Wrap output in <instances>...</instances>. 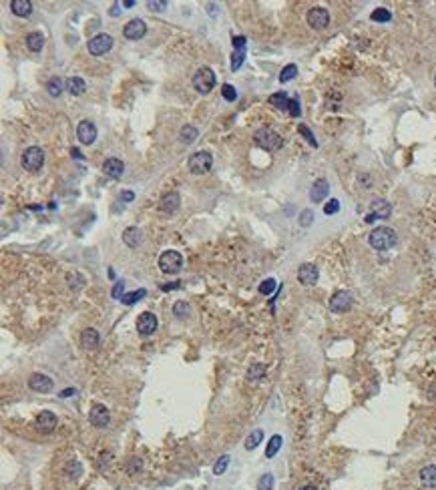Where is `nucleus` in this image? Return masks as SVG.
I'll list each match as a JSON object with an SVG mask.
<instances>
[{
    "label": "nucleus",
    "instance_id": "1",
    "mask_svg": "<svg viewBox=\"0 0 436 490\" xmlns=\"http://www.w3.org/2000/svg\"><path fill=\"white\" fill-rule=\"evenodd\" d=\"M398 241L394 229L390 227H376L368 237V243L376 249V251H386L390 247H394Z\"/></svg>",
    "mask_w": 436,
    "mask_h": 490
},
{
    "label": "nucleus",
    "instance_id": "2",
    "mask_svg": "<svg viewBox=\"0 0 436 490\" xmlns=\"http://www.w3.org/2000/svg\"><path fill=\"white\" fill-rule=\"evenodd\" d=\"M253 141L258 147H262L264 151H277L284 147V139L279 137V133H275L273 129L269 127H262L258 129L255 135H253Z\"/></svg>",
    "mask_w": 436,
    "mask_h": 490
},
{
    "label": "nucleus",
    "instance_id": "3",
    "mask_svg": "<svg viewBox=\"0 0 436 490\" xmlns=\"http://www.w3.org/2000/svg\"><path fill=\"white\" fill-rule=\"evenodd\" d=\"M193 89L197 91V93H201V95H207L213 87H215V72H213V68H209V66H201V68H197L195 70V74H193Z\"/></svg>",
    "mask_w": 436,
    "mask_h": 490
},
{
    "label": "nucleus",
    "instance_id": "4",
    "mask_svg": "<svg viewBox=\"0 0 436 490\" xmlns=\"http://www.w3.org/2000/svg\"><path fill=\"white\" fill-rule=\"evenodd\" d=\"M159 269L167 275H175L183 269V257L179 251L175 249H169V251H163L161 257H159Z\"/></svg>",
    "mask_w": 436,
    "mask_h": 490
},
{
    "label": "nucleus",
    "instance_id": "5",
    "mask_svg": "<svg viewBox=\"0 0 436 490\" xmlns=\"http://www.w3.org/2000/svg\"><path fill=\"white\" fill-rule=\"evenodd\" d=\"M211 165H213V157H211L209 151H197V153H193V155L189 157V161H187V167H189V171H191L193 175L207 173V171L211 169Z\"/></svg>",
    "mask_w": 436,
    "mask_h": 490
},
{
    "label": "nucleus",
    "instance_id": "6",
    "mask_svg": "<svg viewBox=\"0 0 436 490\" xmlns=\"http://www.w3.org/2000/svg\"><path fill=\"white\" fill-rule=\"evenodd\" d=\"M42 163H44V153H42L40 147H29V149H24V153H22V157H20L22 169H27V171H38V169L42 167Z\"/></svg>",
    "mask_w": 436,
    "mask_h": 490
},
{
    "label": "nucleus",
    "instance_id": "7",
    "mask_svg": "<svg viewBox=\"0 0 436 490\" xmlns=\"http://www.w3.org/2000/svg\"><path fill=\"white\" fill-rule=\"evenodd\" d=\"M305 20L314 31H324L330 24V12L324 6H314V8L307 10Z\"/></svg>",
    "mask_w": 436,
    "mask_h": 490
},
{
    "label": "nucleus",
    "instance_id": "8",
    "mask_svg": "<svg viewBox=\"0 0 436 490\" xmlns=\"http://www.w3.org/2000/svg\"><path fill=\"white\" fill-rule=\"evenodd\" d=\"M87 48H89V53H91L93 57H101V55L109 53V50L113 48V36L107 33L95 34V36L89 40Z\"/></svg>",
    "mask_w": 436,
    "mask_h": 490
},
{
    "label": "nucleus",
    "instance_id": "9",
    "mask_svg": "<svg viewBox=\"0 0 436 490\" xmlns=\"http://www.w3.org/2000/svg\"><path fill=\"white\" fill-rule=\"evenodd\" d=\"M390 213H392V207H390L388 201L374 199L372 205H370V213L366 215V223H372L376 219H386V217H390Z\"/></svg>",
    "mask_w": 436,
    "mask_h": 490
},
{
    "label": "nucleus",
    "instance_id": "10",
    "mask_svg": "<svg viewBox=\"0 0 436 490\" xmlns=\"http://www.w3.org/2000/svg\"><path fill=\"white\" fill-rule=\"evenodd\" d=\"M89 420L95 428H107L111 422V414L107 410V406L102 404H93L91 406V412H89Z\"/></svg>",
    "mask_w": 436,
    "mask_h": 490
},
{
    "label": "nucleus",
    "instance_id": "11",
    "mask_svg": "<svg viewBox=\"0 0 436 490\" xmlns=\"http://www.w3.org/2000/svg\"><path fill=\"white\" fill-rule=\"evenodd\" d=\"M57 416L53 414V412H48V410H42L36 418H34V428L38 430V432H42V434H48V432H53L55 428H57Z\"/></svg>",
    "mask_w": 436,
    "mask_h": 490
},
{
    "label": "nucleus",
    "instance_id": "12",
    "mask_svg": "<svg viewBox=\"0 0 436 490\" xmlns=\"http://www.w3.org/2000/svg\"><path fill=\"white\" fill-rule=\"evenodd\" d=\"M76 137L83 145H93L97 141V127L91 121H81L76 127Z\"/></svg>",
    "mask_w": 436,
    "mask_h": 490
},
{
    "label": "nucleus",
    "instance_id": "13",
    "mask_svg": "<svg viewBox=\"0 0 436 490\" xmlns=\"http://www.w3.org/2000/svg\"><path fill=\"white\" fill-rule=\"evenodd\" d=\"M145 33H147V24H145V20H141V18L129 20V22L125 24V29H123L125 38H129V40H139V38L145 36Z\"/></svg>",
    "mask_w": 436,
    "mask_h": 490
},
{
    "label": "nucleus",
    "instance_id": "14",
    "mask_svg": "<svg viewBox=\"0 0 436 490\" xmlns=\"http://www.w3.org/2000/svg\"><path fill=\"white\" fill-rule=\"evenodd\" d=\"M155 329H157V318H155V314L143 312V314L139 316V320H137V331H139L141 336H151Z\"/></svg>",
    "mask_w": 436,
    "mask_h": 490
},
{
    "label": "nucleus",
    "instance_id": "15",
    "mask_svg": "<svg viewBox=\"0 0 436 490\" xmlns=\"http://www.w3.org/2000/svg\"><path fill=\"white\" fill-rule=\"evenodd\" d=\"M53 380L48 378V376H44V374H33L31 378H29V388L33 390V392H38V394H48L50 390H53Z\"/></svg>",
    "mask_w": 436,
    "mask_h": 490
},
{
    "label": "nucleus",
    "instance_id": "16",
    "mask_svg": "<svg viewBox=\"0 0 436 490\" xmlns=\"http://www.w3.org/2000/svg\"><path fill=\"white\" fill-rule=\"evenodd\" d=\"M350 305H352V295H350V292H344V290L336 292V294L332 295V299H330V310L336 312V314L346 312Z\"/></svg>",
    "mask_w": 436,
    "mask_h": 490
},
{
    "label": "nucleus",
    "instance_id": "17",
    "mask_svg": "<svg viewBox=\"0 0 436 490\" xmlns=\"http://www.w3.org/2000/svg\"><path fill=\"white\" fill-rule=\"evenodd\" d=\"M318 277H320V271H318V267H316L314 263H303V265H300V269H298V279L302 281L303 286H314V283L318 281Z\"/></svg>",
    "mask_w": 436,
    "mask_h": 490
},
{
    "label": "nucleus",
    "instance_id": "18",
    "mask_svg": "<svg viewBox=\"0 0 436 490\" xmlns=\"http://www.w3.org/2000/svg\"><path fill=\"white\" fill-rule=\"evenodd\" d=\"M99 344H101V338H99V331H97V329H93V327L83 329V333H81V346H83L85 350H97Z\"/></svg>",
    "mask_w": 436,
    "mask_h": 490
},
{
    "label": "nucleus",
    "instance_id": "19",
    "mask_svg": "<svg viewBox=\"0 0 436 490\" xmlns=\"http://www.w3.org/2000/svg\"><path fill=\"white\" fill-rule=\"evenodd\" d=\"M179 205H181V197H179L177 191L165 193V195L161 197V203H159V207H161L163 213H175V211L179 209Z\"/></svg>",
    "mask_w": 436,
    "mask_h": 490
},
{
    "label": "nucleus",
    "instance_id": "20",
    "mask_svg": "<svg viewBox=\"0 0 436 490\" xmlns=\"http://www.w3.org/2000/svg\"><path fill=\"white\" fill-rule=\"evenodd\" d=\"M123 171H125V165H123L121 159L111 157V159H107V161L102 163V173H105L107 177H111V179H119V177L123 175Z\"/></svg>",
    "mask_w": 436,
    "mask_h": 490
},
{
    "label": "nucleus",
    "instance_id": "21",
    "mask_svg": "<svg viewBox=\"0 0 436 490\" xmlns=\"http://www.w3.org/2000/svg\"><path fill=\"white\" fill-rule=\"evenodd\" d=\"M328 193H330L328 181H326V179H318V181L312 185V189H310V199H312L314 203H320V201H324V199L328 197Z\"/></svg>",
    "mask_w": 436,
    "mask_h": 490
},
{
    "label": "nucleus",
    "instance_id": "22",
    "mask_svg": "<svg viewBox=\"0 0 436 490\" xmlns=\"http://www.w3.org/2000/svg\"><path fill=\"white\" fill-rule=\"evenodd\" d=\"M10 10H12V14L20 16V18H27V16L33 14V2L31 0H12Z\"/></svg>",
    "mask_w": 436,
    "mask_h": 490
},
{
    "label": "nucleus",
    "instance_id": "23",
    "mask_svg": "<svg viewBox=\"0 0 436 490\" xmlns=\"http://www.w3.org/2000/svg\"><path fill=\"white\" fill-rule=\"evenodd\" d=\"M65 89H67L70 95L81 97V95L87 91V83H85L81 76H70V79L65 81Z\"/></svg>",
    "mask_w": 436,
    "mask_h": 490
},
{
    "label": "nucleus",
    "instance_id": "24",
    "mask_svg": "<svg viewBox=\"0 0 436 490\" xmlns=\"http://www.w3.org/2000/svg\"><path fill=\"white\" fill-rule=\"evenodd\" d=\"M420 482L426 486V488H436V466L434 464H428L420 470Z\"/></svg>",
    "mask_w": 436,
    "mask_h": 490
},
{
    "label": "nucleus",
    "instance_id": "25",
    "mask_svg": "<svg viewBox=\"0 0 436 490\" xmlns=\"http://www.w3.org/2000/svg\"><path fill=\"white\" fill-rule=\"evenodd\" d=\"M27 46H29V50H33V53L42 50V46H44V34L38 33V31L29 33L27 34Z\"/></svg>",
    "mask_w": 436,
    "mask_h": 490
},
{
    "label": "nucleus",
    "instance_id": "26",
    "mask_svg": "<svg viewBox=\"0 0 436 490\" xmlns=\"http://www.w3.org/2000/svg\"><path fill=\"white\" fill-rule=\"evenodd\" d=\"M290 102H292V98L286 93H273L269 97V105H273L277 111H290Z\"/></svg>",
    "mask_w": 436,
    "mask_h": 490
},
{
    "label": "nucleus",
    "instance_id": "27",
    "mask_svg": "<svg viewBox=\"0 0 436 490\" xmlns=\"http://www.w3.org/2000/svg\"><path fill=\"white\" fill-rule=\"evenodd\" d=\"M197 137H199V131H197L193 125H185V127L181 129V133H179V141H181L183 145H191V143H195Z\"/></svg>",
    "mask_w": 436,
    "mask_h": 490
},
{
    "label": "nucleus",
    "instance_id": "28",
    "mask_svg": "<svg viewBox=\"0 0 436 490\" xmlns=\"http://www.w3.org/2000/svg\"><path fill=\"white\" fill-rule=\"evenodd\" d=\"M123 241H125V245H129V247H137V245L141 243V231H139V227L125 229V233H123Z\"/></svg>",
    "mask_w": 436,
    "mask_h": 490
},
{
    "label": "nucleus",
    "instance_id": "29",
    "mask_svg": "<svg viewBox=\"0 0 436 490\" xmlns=\"http://www.w3.org/2000/svg\"><path fill=\"white\" fill-rule=\"evenodd\" d=\"M281 444H284V440H281V436L279 434H275V436H271L268 442V448H266V458H273L277 452H279V448H281Z\"/></svg>",
    "mask_w": 436,
    "mask_h": 490
},
{
    "label": "nucleus",
    "instance_id": "30",
    "mask_svg": "<svg viewBox=\"0 0 436 490\" xmlns=\"http://www.w3.org/2000/svg\"><path fill=\"white\" fill-rule=\"evenodd\" d=\"M46 93H48L50 97H61V93H63V81H61L59 76L48 79V81H46Z\"/></svg>",
    "mask_w": 436,
    "mask_h": 490
},
{
    "label": "nucleus",
    "instance_id": "31",
    "mask_svg": "<svg viewBox=\"0 0 436 490\" xmlns=\"http://www.w3.org/2000/svg\"><path fill=\"white\" fill-rule=\"evenodd\" d=\"M262 440H264V430L258 428V430H253V432L245 438V448H247V450H255Z\"/></svg>",
    "mask_w": 436,
    "mask_h": 490
},
{
    "label": "nucleus",
    "instance_id": "32",
    "mask_svg": "<svg viewBox=\"0 0 436 490\" xmlns=\"http://www.w3.org/2000/svg\"><path fill=\"white\" fill-rule=\"evenodd\" d=\"M189 312H191V305H189L187 301H183V299L175 301V305H173V314H175V318L185 320V318L189 316Z\"/></svg>",
    "mask_w": 436,
    "mask_h": 490
},
{
    "label": "nucleus",
    "instance_id": "33",
    "mask_svg": "<svg viewBox=\"0 0 436 490\" xmlns=\"http://www.w3.org/2000/svg\"><path fill=\"white\" fill-rule=\"evenodd\" d=\"M370 18H372L374 22H390V20H392V14H390L388 8H376V10L370 14Z\"/></svg>",
    "mask_w": 436,
    "mask_h": 490
},
{
    "label": "nucleus",
    "instance_id": "34",
    "mask_svg": "<svg viewBox=\"0 0 436 490\" xmlns=\"http://www.w3.org/2000/svg\"><path fill=\"white\" fill-rule=\"evenodd\" d=\"M296 74H298V66L296 65L284 66V70L279 72V83H281V85H284V83H290V81L296 79Z\"/></svg>",
    "mask_w": 436,
    "mask_h": 490
},
{
    "label": "nucleus",
    "instance_id": "35",
    "mask_svg": "<svg viewBox=\"0 0 436 490\" xmlns=\"http://www.w3.org/2000/svg\"><path fill=\"white\" fill-rule=\"evenodd\" d=\"M145 295H147V290H137V292H131V294H125L121 297V301H123L125 305H133L139 299H143Z\"/></svg>",
    "mask_w": 436,
    "mask_h": 490
},
{
    "label": "nucleus",
    "instance_id": "36",
    "mask_svg": "<svg viewBox=\"0 0 436 490\" xmlns=\"http://www.w3.org/2000/svg\"><path fill=\"white\" fill-rule=\"evenodd\" d=\"M229 460H232V456L229 454H223V456L219 458L215 464H213V474L215 476H221L225 470H227V466H229Z\"/></svg>",
    "mask_w": 436,
    "mask_h": 490
},
{
    "label": "nucleus",
    "instance_id": "37",
    "mask_svg": "<svg viewBox=\"0 0 436 490\" xmlns=\"http://www.w3.org/2000/svg\"><path fill=\"white\" fill-rule=\"evenodd\" d=\"M264 372H266V368H264L262 364H255V366L249 368V372H247V380H249V382H260V380L264 378Z\"/></svg>",
    "mask_w": 436,
    "mask_h": 490
},
{
    "label": "nucleus",
    "instance_id": "38",
    "mask_svg": "<svg viewBox=\"0 0 436 490\" xmlns=\"http://www.w3.org/2000/svg\"><path fill=\"white\" fill-rule=\"evenodd\" d=\"M245 61V48H234V57H232V70H239V66Z\"/></svg>",
    "mask_w": 436,
    "mask_h": 490
},
{
    "label": "nucleus",
    "instance_id": "39",
    "mask_svg": "<svg viewBox=\"0 0 436 490\" xmlns=\"http://www.w3.org/2000/svg\"><path fill=\"white\" fill-rule=\"evenodd\" d=\"M275 288H277V281H275L273 277H268L266 281H262V283H260V294H262V295H271L273 292H275Z\"/></svg>",
    "mask_w": 436,
    "mask_h": 490
},
{
    "label": "nucleus",
    "instance_id": "40",
    "mask_svg": "<svg viewBox=\"0 0 436 490\" xmlns=\"http://www.w3.org/2000/svg\"><path fill=\"white\" fill-rule=\"evenodd\" d=\"M273 484H275V478H273V474L268 472L258 480V490H273Z\"/></svg>",
    "mask_w": 436,
    "mask_h": 490
},
{
    "label": "nucleus",
    "instance_id": "41",
    "mask_svg": "<svg viewBox=\"0 0 436 490\" xmlns=\"http://www.w3.org/2000/svg\"><path fill=\"white\" fill-rule=\"evenodd\" d=\"M67 472H68V476L70 478H79L81 476V472H83V466H81V462H74V460H70L67 464Z\"/></svg>",
    "mask_w": 436,
    "mask_h": 490
},
{
    "label": "nucleus",
    "instance_id": "42",
    "mask_svg": "<svg viewBox=\"0 0 436 490\" xmlns=\"http://www.w3.org/2000/svg\"><path fill=\"white\" fill-rule=\"evenodd\" d=\"M221 95H223V98H225V100H235V98H237V91H235L234 85L225 83V85L221 87Z\"/></svg>",
    "mask_w": 436,
    "mask_h": 490
},
{
    "label": "nucleus",
    "instance_id": "43",
    "mask_svg": "<svg viewBox=\"0 0 436 490\" xmlns=\"http://www.w3.org/2000/svg\"><path fill=\"white\" fill-rule=\"evenodd\" d=\"M312 221H314V211L312 209H303L302 215H300V225L307 227V225H312Z\"/></svg>",
    "mask_w": 436,
    "mask_h": 490
},
{
    "label": "nucleus",
    "instance_id": "44",
    "mask_svg": "<svg viewBox=\"0 0 436 490\" xmlns=\"http://www.w3.org/2000/svg\"><path fill=\"white\" fill-rule=\"evenodd\" d=\"M338 211H340V201H338V199H332V201H328V203L324 205V213H326V215H334Z\"/></svg>",
    "mask_w": 436,
    "mask_h": 490
},
{
    "label": "nucleus",
    "instance_id": "45",
    "mask_svg": "<svg viewBox=\"0 0 436 490\" xmlns=\"http://www.w3.org/2000/svg\"><path fill=\"white\" fill-rule=\"evenodd\" d=\"M165 6H167L165 0H157V2H155V0H149V2H147V8H149V10H157V12L165 10Z\"/></svg>",
    "mask_w": 436,
    "mask_h": 490
},
{
    "label": "nucleus",
    "instance_id": "46",
    "mask_svg": "<svg viewBox=\"0 0 436 490\" xmlns=\"http://www.w3.org/2000/svg\"><path fill=\"white\" fill-rule=\"evenodd\" d=\"M300 133H302L303 137H305V139H307V143H310V145H312V147H318V141H316V139H314V135H312V131H310V129H307V127H305V125H300Z\"/></svg>",
    "mask_w": 436,
    "mask_h": 490
},
{
    "label": "nucleus",
    "instance_id": "47",
    "mask_svg": "<svg viewBox=\"0 0 436 490\" xmlns=\"http://www.w3.org/2000/svg\"><path fill=\"white\" fill-rule=\"evenodd\" d=\"M292 117H300V113H302V109H300V100L294 97L292 98V102H290V111H288Z\"/></svg>",
    "mask_w": 436,
    "mask_h": 490
},
{
    "label": "nucleus",
    "instance_id": "48",
    "mask_svg": "<svg viewBox=\"0 0 436 490\" xmlns=\"http://www.w3.org/2000/svg\"><path fill=\"white\" fill-rule=\"evenodd\" d=\"M123 290H125V281H117V283H115V288H113V292H111V295H113L115 299H121Z\"/></svg>",
    "mask_w": 436,
    "mask_h": 490
},
{
    "label": "nucleus",
    "instance_id": "49",
    "mask_svg": "<svg viewBox=\"0 0 436 490\" xmlns=\"http://www.w3.org/2000/svg\"><path fill=\"white\" fill-rule=\"evenodd\" d=\"M121 199L129 203V201H133V199H135V193H133V191H123V193H121Z\"/></svg>",
    "mask_w": 436,
    "mask_h": 490
},
{
    "label": "nucleus",
    "instance_id": "50",
    "mask_svg": "<svg viewBox=\"0 0 436 490\" xmlns=\"http://www.w3.org/2000/svg\"><path fill=\"white\" fill-rule=\"evenodd\" d=\"M119 12H121V10H119V2H115L113 8H111V16H119Z\"/></svg>",
    "mask_w": 436,
    "mask_h": 490
},
{
    "label": "nucleus",
    "instance_id": "51",
    "mask_svg": "<svg viewBox=\"0 0 436 490\" xmlns=\"http://www.w3.org/2000/svg\"><path fill=\"white\" fill-rule=\"evenodd\" d=\"M70 153H72V157H79V159H83V155H81V151H79V149H74V147H72V149H70Z\"/></svg>",
    "mask_w": 436,
    "mask_h": 490
},
{
    "label": "nucleus",
    "instance_id": "52",
    "mask_svg": "<svg viewBox=\"0 0 436 490\" xmlns=\"http://www.w3.org/2000/svg\"><path fill=\"white\" fill-rule=\"evenodd\" d=\"M72 394H76V390H72V388H68V390H65V392L61 394L63 398H67V396H72Z\"/></svg>",
    "mask_w": 436,
    "mask_h": 490
},
{
    "label": "nucleus",
    "instance_id": "53",
    "mask_svg": "<svg viewBox=\"0 0 436 490\" xmlns=\"http://www.w3.org/2000/svg\"><path fill=\"white\" fill-rule=\"evenodd\" d=\"M135 4H137L135 0H125V2H123V6H127V8H131V6H135Z\"/></svg>",
    "mask_w": 436,
    "mask_h": 490
},
{
    "label": "nucleus",
    "instance_id": "54",
    "mask_svg": "<svg viewBox=\"0 0 436 490\" xmlns=\"http://www.w3.org/2000/svg\"><path fill=\"white\" fill-rule=\"evenodd\" d=\"M300 490H318V488H316V486H303V488Z\"/></svg>",
    "mask_w": 436,
    "mask_h": 490
},
{
    "label": "nucleus",
    "instance_id": "55",
    "mask_svg": "<svg viewBox=\"0 0 436 490\" xmlns=\"http://www.w3.org/2000/svg\"><path fill=\"white\" fill-rule=\"evenodd\" d=\"M434 85H436V76H434Z\"/></svg>",
    "mask_w": 436,
    "mask_h": 490
}]
</instances>
